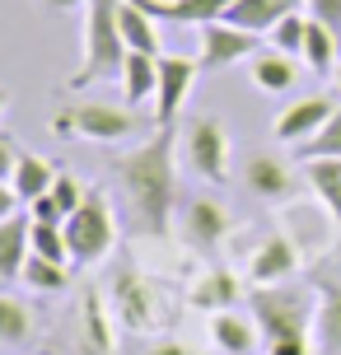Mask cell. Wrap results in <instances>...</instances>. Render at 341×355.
<instances>
[{
  "label": "cell",
  "mask_w": 341,
  "mask_h": 355,
  "mask_svg": "<svg viewBox=\"0 0 341 355\" xmlns=\"http://www.w3.org/2000/svg\"><path fill=\"white\" fill-rule=\"evenodd\" d=\"M318 290V313H313V341L323 355H341V285H313Z\"/></svg>",
  "instance_id": "16"
},
{
  "label": "cell",
  "mask_w": 341,
  "mask_h": 355,
  "mask_svg": "<svg viewBox=\"0 0 341 355\" xmlns=\"http://www.w3.org/2000/svg\"><path fill=\"white\" fill-rule=\"evenodd\" d=\"M15 164H19L15 141H5V136H0V178H15Z\"/></svg>",
  "instance_id": "37"
},
{
  "label": "cell",
  "mask_w": 341,
  "mask_h": 355,
  "mask_svg": "<svg viewBox=\"0 0 341 355\" xmlns=\"http://www.w3.org/2000/svg\"><path fill=\"white\" fill-rule=\"evenodd\" d=\"M252 85L267 89V94H286V89H295V56L276 52V47H271L267 56H257V61H252Z\"/></svg>",
  "instance_id": "23"
},
{
  "label": "cell",
  "mask_w": 341,
  "mask_h": 355,
  "mask_svg": "<svg viewBox=\"0 0 341 355\" xmlns=\"http://www.w3.org/2000/svg\"><path fill=\"white\" fill-rule=\"evenodd\" d=\"M141 117L131 107H112V103H80V107H61L52 117V136H80V141H126L131 131H141Z\"/></svg>",
  "instance_id": "5"
},
{
  "label": "cell",
  "mask_w": 341,
  "mask_h": 355,
  "mask_svg": "<svg viewBox=\"0 0 341 355\" xmlns=\"http://www.w3.org/2000/svg\"><path fill=\"white\" fill-rule=\"evenodd\" d=\"M295 155H299V164L304 159H341V107L327 117V126L318 136H308L304 145H295Z\"/></svg>",
  "instance_id": "27"
},
{
  "label": "cell",
  "mask_w": 341,
  "mask_h": 355,
  "mask_svg": "<svg viewBox=\"0 0 341 355\" xmlns=\"http://www.w3.org/2000/svg\"><path fill=\"white\" fill-rule=\"evenodd\" d=\"M5 103H10V89H0V112H5Z\"/></svg>",
  "instance_id": "40"
},
{
  "label": "cell",
  "mask_w": 341,
  "mask_h": 355,
  "mask_svg": "<svg viewBox=\"0 0 341 355\" xmlns=\"http://www.w3.org/2000/svg\"><path fill=\"white\" fill-rule=\"evenodd\" d=\"M299 5H308V0H234L225 19L248 33H271L286 15H299Z\"/></svg>",
  "instance_id": "14"
},
{
  "label": "cell",
  "mask_w": 341,
  "mask_h": 355,
  "mask_svg": "<svg viewBox=\"0 0 341 355\" xmlns=\"http://www.w3.org/2000/svg\"><path fill=\"white\" fill-rule=\"evenodd\" d=\"M122 85H126V103H131V107H141L145 98H155V94H159V56L126 52Z\"/></svg>",
  "instance_id": "18"
},
{
  "label": "cell",
  "mask_w": 341,
  "mask_h": 355,
  "mask_svg": "<svg viewBox=\"0 0 341 355\" xmlns=\"http://www.w3.org/2000/svg\"><path fill=\"white\" fill-rule=\"evenodd\" d=\"M85 332H89L94 351H112V332H108V313H103V300L89 295L85 300Z\"/></svg>",
  "instance_id": "31"
},
{
  "label": "cell",
  "mask_w": 341,
  "mask_h": 355,
  "mask_svg": "<svg viewBox=\"0 0 341 355\" xmlns=\"http://www.w3.org/2000/svg\"><path fill=\"white\" fill-rule=\"evenodd\" d=\"M150 19H168V24H192V28H206L225 19L234 0H136Z\"/></svg>",
  "instance_id": "12"
},
{
  "label": "cell",
  "mask_w": 341,
  "mask_h": 355,
  "mask_svg": "<svg viewBox=\"0 0 341 355\" xmlns=\"http://www.w3.org/2000/svg\"><path fill=\"white\" fill-rule=\"evenodd\" d=\"M197 71H201V61H192V56H159V94H155V122L159 126L178 122Z\"/></svg>",
  "instance_id": "8"
},
{
  "label": "cell",
  "mask_w": 341,
  "mask_h": 355,
  "mask_svg": "<svg viewBox=\"0 0 341 355\" xmlns=\"http://www.w3.org/2000/svg\"><path fill=\"white\" fill-rule=\"evenodd\" d=\"M271 47L276 52H286V56H299L304 52V37H308V19H299V15H286L276 28H271Z\"/></svg>",
  "instance_id": "30"
},
{
  "label": "cell",
  "mask_w": 341,
  "mask_h": 355,
  "mask_svg": "<svg viewBox=\"0 0 341 355\" xmlns=\"http://www.w3.org/2000/svg\"><path fill=\"white\" fill-rule=\"evenodd\" d=\"M173 150H178V126H155V136L131 145L126 155L112 159L117 182L136 211L150 239H168L173 230V206H178V173H173Z\"/></svg>",
  "instance_id": "1"
},
{
  "label": "cell",
  "mask_w": 341,
  "mask_h": 355,
  "mask_svg": "<svg viewBox=\"0 0 341 355\" xmlns=\"http://www.w3.org/2000/svg\"><path fill=\"white\" fill-rule=\"evenodd\" d=\"M229 211L220 206V201H211V196H197V201H187V211H182V230H187V239L197 243V248H220L225 243V234H229Z\"/></svg>",
  "instance_id": "11"
},
{
  "label": "cell",
  "mask_w": 341,
  "mask_h": 355,
  "mask_svg": "<svg viewBox=\"0 0 341 355\" xmlns=\"http://www.w3.org/2000/svg\"><path fill=\"white\" fill-rule=\"evenodd\" d=\"M304 178L341 230V159H304Z\"/></svg>",
  "instance_id": "19"
},
{
  "label": "cell",
  "mask_w": 341,
  "mask_h": 355,
  "mask_svg": "<svg viewBox=\"0 0 341 355\" xmlns=\"http://www.w3.org/2000/svg\"><path fill=\"white\" fill-rule=\"evenodd\" d=\"M28 332H33V313H28L19 300L0 295V341H5V346H24Z\"/></svg>",
  "instance_id": "28"
},
{
  "label": "cell",
  "mask_w": 341,
  "mask_h": 355,
  "mask_svg": "<svg viewBox=\"0 0 341 355\" xmlns=\"http://www.w3.org/2000/svg\"><path fill=\"white\" fill-rule=\"evenodd\" d=\"M337 33H332V28H323V24H318V19H308V37H304V61H308V71L313 75H332L337 71Z\"/></svg>",
  "instance_id": "24"
},
{
  "label": "cell",
  "mask_w": 341,
  "mask_h": 355,
  "mask_svg": "<svg viewBox=\"0 0 341 355\" xmlns=\"http://www.w3.org/2000/svg\"><path fill=\"white\" fill-rule=\"evenodd\" d=\"M313 313H318V304H308L304 290H290V285H257L252 290V318H257L262 341L308 337Z\"/></svg>",
  "instance_id": "3"
},
{
  "label": "cell",
  "mask_w": 341,
  "mask_h": 355,
  "mask_svg": "<svg viewBox=\"0 0 341 355\" xmlns=\"http://www.w3.org/2000/svg\"><path fill=\"white\" fill-rule=\"evenodd\" d=\"M66 243H71V262L98 266L117 243V220H112L103 192H89L71 215H66Z\"/></svg>",
  "instance_id": "4"
},
{
  "label": "cell",
  "mask_w": 341,
  "mask_h": 355,
  "mask_svg": "<svg viewBox=\"0 0 341 355\" xmlns=\"http://www.w3.org/2000/svg\"><path fill=\"white\" fill-rule=\"evenodd\" d=\"M33 243V257H47V262H71V243H66V225H33L28 234Z\"/></svg>",
  "instance_id": "29"
},
{
  "label": "cell",
  "mask_w": 341,
  "mask_h": 355,
  "mask_svg": "<svg viewBox=\"0 0 341 355\" xmlns=\"http://www.w3.org/2000/svg\"><path fill=\"white\" fill-rule=\"evenodd\" d=\"M112 309H117V318H122L131 332H145V327L155 322V290H150L136 271H122V276L112 281Z\"/></svg>",
  "instance_id": "10"
},
{
  "label": "cell",
  "mask_w": 341,
  "mask_h": 355,
  "mask_svg": "<svg viewBox=\"0 0 341 355\" xmlns=\"http://www.w3.org/2000/svg\"><path fill=\"white\" fill-rule=\"evenodd\" d=\"M248 187L257 196H286L290 192V168L281 159H271V155H257L248 164Z\"/></svg>",
  "instance_id": "25"
},
{
  "label": "cell",
  "mask_w": 341,
  "mask_h": 355,
  "mask_svg": "<svg viewBox=\"0 0 341 355\" xmlns=\"http://www.w3.org/2000/svg\"><path fill=\"white\" fill-rule=\"evenodd\" d=\"M122 37H126V52L159 56V24L145 15L136 0H122Z\"/></svg>",
  "instance_id": "22"
},
{
  "label": "cell",
  "mask_w": 341,
  "mask_h": 355,
  "mask_svg": "<svg viewBox=\"0 0 341 355\" xmlns=\"http://www.w3.org/2000/svg\"><path fill=\"white\" fill-rule=\"evenodd\" d=\"M19 192H15V182L10 178H0V220H10V215H19Z\"/></svg>",
  "instance_id": "36"
},
{
  "label": "cell",
  "mask_w": 341,
  "mask_h": 355,
  "mask_svg": "<svg viewBox=\"0 0 341 355\" xmlns=\"http://www.w3.org/2000/svg\"><path fill=\"white\" fill-rule=\"evenodd\" d=\"M332 112H337V107H332V98H323V94L290 103L286 112L276 117V141H281V145H304L308 136H318V131L327 126Z\"/></svg>",
  "instance_id": "9"
},
{
  "label": "cell",
  "mask_w": 341,
  "mask_h": 355,
  "mask_svg": "<svg viewBox=\"0 0 341 355\" xmlns=\"http://www.w3.org/2000/svg\"><path fill=\"white\" fill-rule=\"evenodd\" d=\"M267 355H308V337H281V341H262Z\"/></svg>",
  "instance_id": "35"
},
{
  "label": "cell",
  "mask_w": 341,
  "mask_h": 355,
  "mask_svg": "<svg viewBox=\"0 0 341 355\" xmlns=\"http://www.w3.org/2000/svg\"><path fill=\"white\" fill-rule=\"evenodd\" d=\"M211 341H216L225 355H252L257 346V327L248 318H238V313H211Z\"/></svg>",
  "instance_id": "20"
},
{
  "label": "cell",
  "mask_w": 341,
  "mask_h": 355,
  "mask_svg": "<svg viewBox=\"0 0 341 355\" xmlns=\"http://www.w3.org/2000/svg\"><path fill=\"white\" fill-rule=\"evenodd\" d=\"M28 220H33V225H66V211H61V201L47 192V196H37V201H28Z\"/></svg>",
  "instance_id": "33"
},
{
  "label": "cell",
  "mask_w": 341,
  "mask_h": 355,
  "mask_svg": "<svg viewBox=\"0 0 341 355\" xmlns=\"http://www.w3.org/2000/svg\"><path fill=\"white\" fill-rule=\"evenodd\" d=\"M19 281L28 285V290H37V295H61V290L71 285V281H66V266H61V262H47V257H28Z\"/></svg>",
  "instance_id": "26"
},
{
  "label": "cell",
  "mask_w": 341,
  "mask_h": 355,
  "mask_svg": "<svg viewBox=\"0 0 341 355\" xmlns=\"http://www.w3.org/2000/svg\"><path fill=\"white\" fill-rule=\"evenodd\" d=\"M28 234H33V220H28V211H19V215H10V220H0V281H19V276H24V262L33 257Z\"/></svg>",
  "instance_id": "13"
},
{
  "label": "cell",
  "mask_w": 341,
  "mask_h": 355,
  "mask_svg": "<svg viewBox=\"0 0 341 355\" xmlns=\"http://www.w3.org/2000/svg\"><path fill=\"white\" fill-rule=\"evenodd\" d=\"M337 89H341V61H337Z\"/></svg>",
  "instance_id": "41"
},
{
  "label": "cell",
  "mask_w": 341,
  "mask_h": 355,
  "mask_svg": "<svg viewBox=\"0 0 341 355\" xmlns=\"http://www.w3.org/2000/svg\"><path fill=\"white\" fill-rule=\"evenodd\" d=\"M85 61L71 75V89H89L126 66V37H122V0H89L85 5Z\"/></svg>",
  "instance_id": "2"
},
{
  "label": "cell",
  "mask_w": 341,
  "mask_h": 355,
  "mask_svg": "<svg viewBox=\"0 0 341 355\" xmlns=\"http://www.w3.org/2000/svg\"><path fill=\"white\" fill-rule=\"evenodd\" d=\"M295 266H299V252H295V243H290V239H281V234H271L267 243L252 252L248 276H252L257 285H276V281H286V276H295Z\"/></svg>",
  "instance_id": "15"
},
{
  "label": "cell",
  "mask_w": 341,
  "mask_h": 355,
  "mask_svg": "<svg viewBox=\"0 0 341 355\" xmlns=\"http://www.w3.org/2000/svg\"><path fill=\"white\" fill-rule=\"evenodd\" d=\"M150 355H197L192 346H182V341H164V346H155Z\"/></svg>",
  "instance_id": "38"
},
{
  "label": "cell",
  "mask_w": 341,
  "mask_h": 355,
  "mask_svg": "<svg viewBox=\"0 0 341 355\" xmlns=\"http://www.w3.org/2000/svg\"><path fill=\"white\" fill-rule=\"evenodd\" d=\"M257 37L262 33H248V28H238L229 19H216V24H206L201 28V71H225L234 61H243V56L257 52Z\"/></svg>",
  "instance_id": "7"
},
{
  "label": "cell",
  "mask_w": 341,
  "mask_h": 355,
  "mask_svg": "<svg viewBox=\"0 0 341 355\" xmlns=\"http://www.w3.org/2000/svg\"><path fill=\"white\" fill-rule=\"evenodd\" d=\"M187 164L197 168L201 182H225L229 178V136H225V122L216 117H197V122H187Z\"/></svg>",
  "instance_id": "6"
},
{
  "label": "cell",
  "mask_w": 341,
  "mask_h": 355,
  "mask_svg": "<svg viewBox=\"0 0 341 355\" xmlns=\"http://www.w3.org/2000/svg\"><path fill=\"white\" fill-rule=\"evenodd\" d=\"M308 19H318L323 28H332L341 42V0H308Z\"/></svg>",
  "instance_id": "34"
},
{
  "label": "cell",
  "mask_w": 341,
  "mask_h": 355,
  "mask_svg": "<svg viewBox=\"0 0 341 355\" xmlns=\"http://www.w3.org/2000/svg\"><path fill=\"white\" fill-rule=\"evenodd\" d=\"M56 168L52 159H42V155H28V150H19V164H15V192H19V201L28 206V201H37V196H47L52 192V182H56Z\"/></svg>",
  "instance_id": "17"
},
{
  "label": "cell",
  "mask_w": 341,
  "mask_h": 355,
  "mask_svg": "<svg viewBox=\"0 0 341 355\" xmlns=\"http://www.w3.org/2000/svg\"><path fill=\"white\" fill-rule=\"evenodd\" d=\"M52 196L61 201V211L71 215V211H75V206H80V201H85L89 192H85V187H80V182H75V178L66 173V168H61V173H56V182H52Z\"/></svg>",
  "instance_id": "32"
},
{
  "label": "cell",
  "mask_w": 341,
  "mask_h": 355,
  "mask_svg": "<svg viewBox=\"0 0 341 355\" xmlns=\"http://www.w3.org/2000/svg\"><path fill=\"white\" fill-rule=\"evenodd\" d=\"M238 281H234L229 271H206L197 285H192V304L197 309H206V313H225V309H234L238 304Z\"/></svg>",
  "instance_id": "21"
},
{
  "label": "cell",
  "mask_w": 341,
  "mask_h": 355,
  "mask_svg": "<svg viewBox=\"0 0 341 355\" xmlns=\"http://www.w3.org/2000/svg\"><path fill=\"white\" fill-rule=\"evenodd\" d=\"M52 10H75V5H89V0H47Z\"/></svg>",
  "instance_id": "39"
}]
</instances>
